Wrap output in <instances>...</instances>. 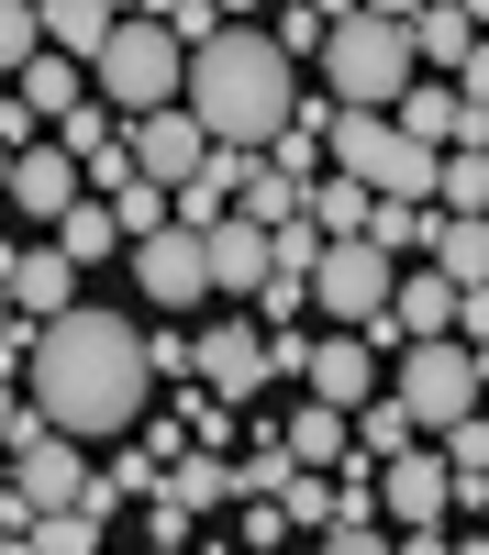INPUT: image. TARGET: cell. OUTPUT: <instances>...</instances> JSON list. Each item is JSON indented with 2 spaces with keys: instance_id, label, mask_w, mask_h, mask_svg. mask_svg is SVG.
Instances as JSON below:
<instances>
[{
  "instance_id": "1",
  "label": "cell",
  "mask_w": 489,
  "mask_h": 555,
  "mask_svg": "<svg viewBox=\"0 0 489 555\" xmlns=\"http://www.w3.org/2000/svg\"><path fill=\"white\" fill-rule=\"evenodd\" d=\"M145 389H156V334L123 311H67L34 334V411L56 423L67 444H112L145 423Z\"/></svg>"
},
{
  "instance_id": "2",
  "label": "cell",
  "mask_w": 489,
  "mask_h": 555,
  "mask_svg": "<svg viewBox=\"0 0 489 555\" xmlns=\"http://www.w3.org/2000/svg\"><path fill=\"white\" fill-rule=\"evenodd\" d=\"M190 112H201V133H211L222 156H267L289 133V112H300V78L279 56V34L222 23L201 56H190Z\"/></svg>"
},
{
  "instance_id": "3",
  "label": "cell",
  "mask_w": 489,
  "mask_h": 555,
  "mask_svg": "<svg viewBox=\"0 0 489 555\" xmlns=\"http://www.w3.org/2000/svg\"><path fill=\"white\" fill-rule=\"evenodd\" d=\"M323 78H334V112H400V101L423 89L412 12H389V0L345 12V23H334V44H323Z\"/></svg>"
},
{
  "instance_id": "4",
  "label": "cell",
  "mask_w": 489,
  "mask_h": 555,
  "mask_svg": "<svg viewBox=\"0 0 489 555\" xmlns=\"http://www.w3.org/2000/svg\"><path fill=\"white\" fill-rule=\"evenodd\" d=\"M89 89H101V112L156 122V112H178V101H190V44H178L156 12H123V34H112V56L89 67Z\"/></svg>"
},
{
  "instance_id": "5",
  "label": "cell",
  "mask_w": 489,
  "mask_h": 555,
  "mask_svg": "<svg viewBox=\"0 0 489 555\" xmlns=\"http://www.w3.org/2000/svg\"><path fill=\"white\" fill-rule=\"evenodd\" d=\"M334 178H356V190H378V201H434L445 156L412 145L400 112H334Z\"/></svg>"
},
{
  "instance_id": "6",
  "label": "cell",
  "mask_w": 489,
  "mask_h": 555,
  "mask_svg": "<svg viewBox=\"0 0 489 555\" xmlns=\"http://www.w3.org/2000/svg\"><path fill=\"white\" fill-rule=\"evenodd\" d=\"M389 400L412 411V434H434V444H445L456 423H478V400H489V389H478V356H467V345H412V356H400V389H389Z\"/></svg>"
},
{
  "instance_id": "7",
  "label": "cell",
  "mask_w": 489,
  "mask_h": 555,
  "mask_svg": "<svg viewBox=\"0 0 489 555\" xmlns=\"http://www.w3.org/2000/svg\"><path fill=\"white\" fill-rule=\"evenodd\" d=\"M133 289H145V311H201L211 300V245L190 234V222L145 234V245H133Z\"/></svg>"
},
{
  "instance_id": "8",
  "label": "cell",
  "mask_w": 489,
  "mask_h": 555,
  "mask_svg": "<svg viewBox=\"0 0 489 555\" xmlns=\"http://www.w3.org/2000/svg\"><path fill=\"white\" fill-rule=\"evenodd\" d=\"M378 512L400 522V533H445V522H456V467H445V444L423 455H389V467H378Z\"/></svg>"
},
{
  "instance_id": "9",
  "label": "cell",
  "mask_w": 489,
  "mask_h": 555,
  "mask_svg": "<svg viewBox=\"0 0 489 555\" xmlns=\"http://www.w3.org/2000/svg\"><path fill=\"white\" fill-rule=\"evenodd\" d=\"M0 300H12V311L34 322V334L78 311V267L56 256V234H44V245H23V234H12V245H0Z\"/></svg>"
},
{
  "instance_id": "10",
  "label": "cell",
  "mask_w": 489,
  "mask_h": 555,
  "mask_svg": "<svg viewBox=\"0 0 489 555\" xmlns=\"http://www.w3.org/2000/svg\"><path fill=\"white\" fill-rule=\"evenodd\" d=\"M211 156H222V145L201 133V112H190V101H178V112H156V122H133V178H156L167 201L190 190V178H201Z\"/></svg>"
},
{
  "instance_id": "11",
  "label": "cell",
  "mask_w": 489,
  "mask_h": 555,
  "mask_svg": "<svg viewBox=\"0 0 489 555\" xmlns=\"http://www.w3.org/2000/svg\"><path fill=\"white\" fill-rule=\"evenodd\" d=\"M78 500H89V467H78V444H67V434H44V444L12 455V512H23V522L78 512Z\"/></svg>"
},
{
  "instance_id": "12",
  "label": "cell",
  "mask_w": 489,
  "mask_h": 555,
  "mask_svg": "<svg viewBox=\"0 0 489 555\" xmlns=\"http://www.w3.org/2000/svg\"><path fill=\"white\" fill-rule=\"evenodd\" d=\"M201 378H211V400H222V411L267 389V334H256L245 311H222V322H201Z\"/></svg>"
},
{
  "instance_id": "13",
  "label": "cell",
  "mask_w": 489,
  "mask_h": 555,
  "mask_svg": "<svg viewBox=\"0 0 489 555\" xmlns=\"http://www.w3.org/2000/svg\"><path fill=\"white\" fill-rule=\"evenodd\" d=\"M0 201H12L23 222H67V211L89 201V167H78L67 145H34V156H12V190H0Z\"/></svg>"
},
{
  "instance_id": "14",
  "label": "cell",
  "mask_w": 489,
  "mask_h": 555,
  "mask_svg": "<svg viewBox=\"0 0 489 555\" xmlns=\"http://www.w3.org/2000/svg\"><path fill=\"white\" fill-rule=\"evenodd\" d=\"M300 389L356 423V411L378 400V345H368V334H323V345H311V378H300Z\"/></svg>"
},
{
  "instance_id": "15",
  "label": "cell",
  "mask_w": 489,
  "mask_h": 555,
  "mask_svg": "<svg viewBox=\"0 0 489 555\" xmlns=\"http://www.w3.org/2000/svg\"><path fill=\"white\" fill-rule=\"evenodd\" d=\"M456 278L445 267H400V300H389V334H400V356L412 345H456Z\"/></svg>"
},
{
  "instance_id": "16",
  "label": "cell",
  "mask_w": 489,
  "mask_h": 555,
  "mask_svg": "<svg viewBox=\"0 0 489 555\" xmlns=\"http://www.w3.org/2000/svg\"><path fill=\"white\" fill-rule=\"evenodd\" d=\"M201 245H211V300H256L267 278H279V245H267L245 211H234V222H211Z\"/></svg>"
},
{
  "instance_id": "17",
  "label": "cell",
  "mask_w": 489,
  "mask_h": 555,
  "mask_svg": "<svg viewBox=\"0 0 489 555\" xmlns=\"http://www.w3.org/2000/svg\"><path fill=\"white\" fill-rule=\"evenodd\" d=\"M267 434H279V455H289V467H311V478H323L334 455L356 444V423H345V411H323V400H289V411H279Z\"/></svg>"
},
{
  "instance_id": "18",
  "label": "cell",
  "mask_w": 489,
  "mask_h": 555,
  "mask_svg": "<svg viewBox=\"0 0 489 555\" xmlns=\"http://www.w3.org/2000/svg\"><path fill=\"white\" fill-rule=\"evenodd\" d=\"M478 44H489V12H467V0H434V12H412V56L445 67V78H456Z\"/></svg>"
},
{
  "instance_id": "19",
  "label": "cell",
  "mask_w": 489,
  "mask_h": 555,
  "mask_svg": "<svg viewBox=\"0 0 489 555\" xmlns=\"http://www.w3.org/2000/svg\"><path fill=\"white\" fill-rule=\"evenodd\" d=\"M89 101H101V89H89V67H78V56H56V44H44V56L23 67V112H34L44 133H56L67 112H89Z\"/></svg>"
},
{
  "instance_id": "20",
  "label": "cell",
  "mask_w": 489,
  "mask_h": 555,
  "mask_svg": "<svg viewBox=\"0 0 489 555\" xmlns=\"http://www.w3.org/2000/svg\"><path fill=\"white\" fill-rule=\"evenodd\" d=\"M112 34H123V12H112V0H44V44H56V56L101 67V56H112Z\"/></svg>"
},
{
  "instance_id": "21",
  "label": "cell",
  "mask_w": 489,
  "mask_h": 555,
  "mask_svg": "<svg viewBox=\"0 0 489 555\" xmlns=\"http://www.w3.org/2000/svg\"><path fill=\"white\" fill-rule=\"evenodd\" d=\"M167 500L178 512H222V500H245V467H222V455H167Z\"/></svg>"
},
{
  "instance_id": "22",
  "label": "cell",
  "mask_w": 489,
  "mask_h": 555,
  "mask_svg": "<svg viewBox=\"0 0 489 555\" xmlns=\"http://www.w3.org/2000/svg\"><path fill=\"white\" fill-rule=\"evenodd\" d=\"M434 211H445V222H489V156H478V145H456V156H445Z\"/></svg>"
},
{
  "instance_id": "23",
  "label": "cell",
  "mask_w": 489,
  "mask_h": 555,
  "mask_svg": "<svg viewBox=\"0 0 489 555\" xmlns=\"http://www.w3.org/2000/svg\"><path fill=\"white\" fill-rule=\"evenodd\" d=\"M112 245H123V222H112V201H78V211L56 222V256H67V267H101Z\"/></svg>"
},
{
  "instance_id": "24",
  "label": "cell",
  "mask_w": 489,
  "mask_h": 555,
  "mask_svg": "<svg viewBox=\"0 0 489 555\" xmlns=\"http://www.w3.org/2000/svg\"><path fill=\"white\" fill-rule=\"evenodd\" d=\"M389 455H412V411L368 400V411H356V467H389Z\"/></svg>"
},
{
  "instance_id": "25",
  "label": "cell",
  "mask_w": 489,
  "mask_h": 555,
  "mask_svg": "<svg viewBox=\"0 0 489 555\" xmlns=\"http://www.w3.org/2000/svg\"><path fill=\"white\" fill-rule=\"evenodd\" d=\"M34 56H44V0H0V78L23 89Z\"/></svg>"
},
{
  "instance_id": "26",
  "label": "cell",
  "mask_w": 489,
  "mask_h": 555,
  "mask_svg": "<svg viewBox=\"0 0 489 555\" xmlns=\"http://www.w3.org/2000/svg\"><path fill=\"white\" fill-rule=\"evenodd\" d=\"M434 267L456 278V289H489V222H445V234H434Z\"/></svg>"
},
{
  "instance_id": "27",
  "label": "cell",
  "mask_w": 489,
  "mask_h": 555,
  "mask_svg": "<svg viewBox=\"0 0 489 555\" xmlns=\"http://www.w3.org/2000/svg\"><path fill=\"white\" fill-rule=\"evenodd\" d=\"M23 555H112V544H101V522H89V512H44V522L23 533Z\"/></svg>"
},
{
  "instance_id": "28",
  "label": "cell",
  "mask_w": 489,
  "mask_h": 555,
  "mask_svg": "<svg viewBox=\"0 0 489 555\" xmlns=\"http://www.w3.org/2000/svg\"><path fill=\"white\" fill-rule=\"evenodd\" d=\"M112 222H123V245H145V234H167V222H178V201L156 190V178H133V190L112 201Z\"/></svg>"
},
{
  "instance_id": "29",
  "label": "cell",
  "mask_w": 489,
  "mask_h": 555,
  "mask_svg": "<svg viewBox=\"0 0 489 555\" xmlns=\"http://www.w3.org/2000/svg\"><path fill=\"white\" fill-rule=\"evenodd\" d=\"M44 434H56V423H44V411L23 400V378L0 366V455H23V444H44Z\"/></svg>"
},
{
  "instance_id": "30",
  "label": "cell",
  "mask_w": 489,
  "mask_h": 555,
  "mask_svg": "<svg viewBox=\"0 0 489 555\" xmlns=\"http://www.w3.org/2000/svg\"><path fill=\"white\" fill-rule=\"evenodd\" d=\"M279 512H289V522H311V533H334V478H289Z\"/></svg>"
},
{
  "instance_id": "31",
  "label": "cell",
  "mask_w": 489,
  "mask_h": 555,
  "mask_svg": "<svg viewBox=\"0 0 489 555\" xmlns=\"http://www.w3.org/2000/svg\"><path fill=\"white\" fill-rule=\"evenodd\" d=\"M334 23H345V12H289V23H279V56H323Z\"/></svg>"
},
{
  "instance_id": "32",
  "label": "cell",
  "mask_w": 489,
  "mask_h": 555,
  "mask_svg": "<svg viewBox=\"0 0 489 555\" xmlns=\"http://www.w3.org/2000/svg\"><path fill=\"white\" fill-rule=\"evenodd\" d=\"M267 378H311V334L289 322V334H267Z\"/></svg>"
},
{
  "instance_id": "33",
  "label": "cell",
  "mask_w": 489,
  "mask_h": 555,
  "mask_svg": "<svg viewBox=\"0 0 489 555\" xmlns=\"http://www.w3.org/2000/svg\"><path fill=\"white\" fill-rule=\"evenodd\" d=\"M311 555H400L378 522H345V533H323V544H311Z\"/></svg>"
},
{
  "instance_id": "34",
  "label": "cell",
  "mask_w": 489,
  "mask_h": 555,
  "mask_svg": "<svg viewBox=\"0 0 489 555\" xmlns=\"http://www.w3.org/2000/svg\"><path fill=\"white\" fill-rule=\"evenodd\" d=\"M456 345H467V356H489V289H467V300H456Z\"/></svg>"
},
{
  "instance_id": "35",
  "label": "cell",
  "mask_w": 489,
  "mask_h": 555,
  "mask_svg": "<svg viewBox=\"0 0 489 555\" xmlns=\"http://www.w3.org/2000/svg\"><path fill=\"white\" fill-rule=\"evenodd\" d=\"M456 101H467V112H478V122H489V44H478V56H467V67H456Z\"/></svg>"
},
{
  "instance_id": "36",
  "label": "cell",
  "mask_w": 489,
  "mask_h": 555,
  "mask_svg": "<svg viewBox=\"0 0 489 555\" xmlns=\"http://www.w3.org/2000/svg\"><path fill=\"white\" fill-rule=\"evenodd\" d=\"M23 356H34V334H23V311L0 300V366H23Z\"/></svg>"
},
{
  "instance_id": "37",
  "label": "cell",
  "mask_w": 489,
  "mask_h": 555,
  "mask_svg": "<svg viewBox=\"0 0 489 555\" xmlns=\"http://www.w3.org/2000/svg\"><path fill=\"white\" fill-rule=\"evenodd\" d=\"M400 555H456V533H400Z\"/></svg>"
},
{
  "instance_id": "38",
  "label": "cell",
  "mask_w": 489,
  "mask_h": 555,
  "mask_svg": "<svg viewBox=\"0 0 489 555\" xmlns=\"http://www.w3.org/2000/svg\"><path fill=\"white\" fill-rule=\"evenodd\" d=\"M456 555H489V533H456Z\"/></svg>"
},
{
  "instance_id": "39",
  "label": "cell",
  "mask_w": 489,
  "mask_h": 555,
  "mask_svg": "<svg viewBox=\"0 0 489 555\" xmlns=\"http://www.w3.org/2000/svg\"><path fill=\"white\" fill-rule=\"evenodd\" d=\"M12 533H23V522H12V500H0V544H12Z\"/></svg>"
},
{
  "instance_id": "40",
  "label": "cell",
  "mask_w": 489,
  "mask_h": 555,
  "mask_svg": "<svg viewBox=\"0 0 489 555\" xmlns=\"http://www.w3.org/2000/svg\"><path fill=\"white\" fill-rule=\"evenodd\" d=\"M467 522H478V533H489V489H478V512H467Z\"/></svg>"
},
{
  "instance_id": "41",
  "label": "cell",
  "mask_w": 489,
  "mask_h": 555,
  "mask_svg": "<svg viewBox=\"0 0 489 555\" xmlns=\"http://www.w3.org/2000/svg\"><path fill=\"white\" fill-rule=\"evenodd\" d=\"M156 555H190V544H156Z\"/></svg>"
},
{
  "instance_id": "42",
  "label": "cell",
  "mask_w": 489,
  "mask_h": 555,
  "mask_svg": "<svg viewBox=\"0 0 489 555\" xmlns=\"http://www.w3.org/2000/svg\"><path fill=\"white\" fill-rule=\"evenodd\" d=\"M211 555H234V544H211Z\"/></svg>"
}]
</instances>
